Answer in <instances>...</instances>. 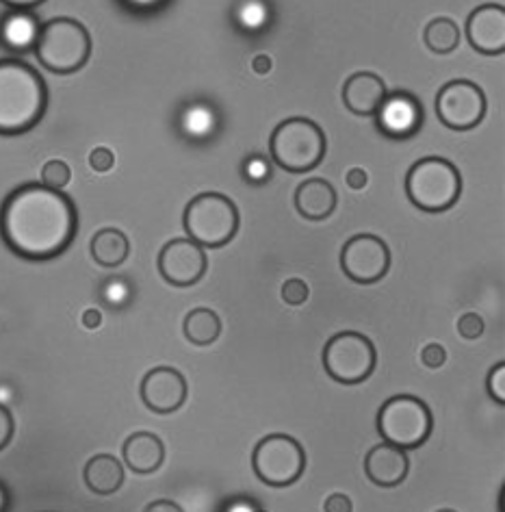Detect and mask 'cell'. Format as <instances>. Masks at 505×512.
I'll return each instance as SVG.
<instances>
[{
	"label": "cell",
	"mask_w": 505,
	"mask_h": 512,
	"mask_svg": "<svg viewBox=\"0 0 505 512\" xmlns=\"http://www.w3.org/2000/svg\"><path fill=\"white\" fill-rule=\"evenodd\" d=\"M79 228L74 202L44 183L11 191L0 209V237L22 259L48 261L63 254Z\"/></svg>",
	"instance_id": "1"
},
{
	"label": "cell",
	"mask_w": 505,
	"mask_h": 512,
	"mask_svg": "<svg viewBox=\"0 0 505 512\" xmlns=\"http://www.w3.org/2000/svg\"><path fill=\"white\" fill-rule=\"evenodd\" d=\"M48 89L29 63L0 59V135H22L44 118Z\"/></svg>",
	"instance_id": "2"
},
{
	"label": "cell",
	"mask_w": 505,
	"mask_h": 512,
	"mask_svg": "<svg viewBox=\"0 0 505 512\" xmlns=\"http://www.w3.org/2000/svg\"><path fill=\"white\" fill-rule=\"evenodd\" d=\"M35 55L42 66L55 74L79 72L92 55V37L79 20L55 18L40 29Z\"/></svg>",
	"instance_id": "3"
},
{
	"label": "cell",
	"mask_w": 505,
	"mask_h": 512,
	"mask_svg": "<svg viewBox=\"0 0 505 512\" xmlns=\"http://www.w3.org/2000/svg\"><path fill=\"white\" fill-rule=\"evenodd\" d=\"M406 194L414 207L427 213H443L458 202L462 178L456 165L440 157H425L410 168Z\"/></svg>",
	"instance_id": "4"
},
{
	"label": "cell",
	"mask_w": 505,
	"mask_h": 512,
	"mask_svg": "<svg viewBox=\"0 0 505 512\" xmlns=\"http://www.w3.org/2000/svg\"><path fill=\"white\" fill-rule=\"evenodd\" d=\"M271 157L282 170L304 174L315 170L326 155V135L317 122L289 118L276 126L269 142Z\"/></svg>",
	"instance_id": "5"
},
{
	"label": "cell",
	"mask_w": 505,
	"mask_h": 512,
	"mask_svg": "<svg viewBox=\"0 0 505 512\" xmlns=\"http://www.w3.org/2000/svg\"><path fill=\"white\" fill-rule=\"evenodd\" d=\"M183 222L189 239L202 248H222L237 235L239 211L230 198L209 191L189 202Z\"/></svg>",
	"instance_id": "6"
},
{
	"label": "cell",
	"mask_w": 505,
	"mask_h": 512,
	"mask_svg": "<svg viewBox=\"0 0 505 512\" xmlns=\"http://www.w3.org/2000/svg\"><path fill=\"white\" fill-rule=\"evenodd\" d=\"M434 419L430 408L414 395H395L380 408L378 432L386 443L401 450H414L430 439Z\"/></svg>",
	"instance_id": "7"
},
{
	"label": "cell",
	"mask_w": 505,
	"mask_h": 512,
	"mask_svg": "<svg viewBox=\"0 0 505 512\" xmlns=\"http://www.w3.org/2000/svg\"><path fill=\"white\" fill-rule=\"evenodd\" d=\"M375 361L378 354L371 339L352 330L332 337L323 350V367L332 380L341 384L365 382L373 374Z\"/></svg>",
	"instance_id": "8"
},
{
	"label": "cell",
	"mask_w": 505,
	"mask_h": 512,
	"mask_svg": "<svg viewBox=\"0 0 505 512\" xmlns=\"http://www.w3.org/2000/svg\"><path fill=\"white\" fill-rule=\"evenodd\" d=\"M252 467L261 482L269 486H291L302 478L306 454L289 434H269L256 445Z\"/></svg>",
	"instance_id": "9"
},
{
	"label": "cell",
	"mask_w": 505,
	"mask_h": 512,
	"mask_svg": "<svg viewBox=\"0 0 505 512\" xmlns=\"http://www.w3.org/2000/svg\"><path fill=\"white\" fill-rule=\"evenodd\" d=\"M484 89L471 81H451L436 96V115L451 131H469L486 115Z\"/></svg>",
	"instance_id": "10"
},
{
	"label": "cell",
	"mask_w": 505,
	"mask_h": 512,
	"mask_svg": "<svg viewBox=\"0 0 505 512\" xmlns=\"http://www.w3.org/2000/svg\"><path fill=\"white\" fill-rule=\"evenodd\" d=\"M341 267L354 283H378L391 267V250L380 237L358 235L349 239L341 252Z\"/></svg>",
	"instance_id": "11"
},
{
	"label": "cell",
	"mask_w": 505,
	"mask_h": 512,
	"mask_svg": "<svg viewBox=\"0 0 505 512\" xmlns=\"http://www.w3.org/2000/svg\"><path fill=\"white\" fill-rule=\"evenodd\" d=\"M159 272L174 287H191L206 272V254L193 239H172L159 254Z\"/></svg>",
	"instance_id": "12"
},
{
	"label": "cell",
	"mask_w": 505,
	"mask_h": 512,
	"mask_svg": "<svg viewBox=\"0 0 505 512\" xmlns=\"http://www.w3.org/2000/svg\"><path fill=\"white\" fill-rule=\"evenodd\" d=\"M141 400L157 415L176 413L187 400V380L174 367H154L141 380Z\"/></svg>",
	"instance_id": "13"
},
{
	"label": "cell",
	"mask_w": 505,
	"mask_h": 512,
	"mask_svg": "<svg viewBox=\"0 0 505 512\" xmlns=\"http://www.w3.org/2000/svg\"><path fill=\"white\" fill-rule=\"evenodd\" d=\"M375 115H378L380 131L395 139H408L412 135H417L423 124L421 102L406 92L386 94Z\"/></svg>",
	"instance_id": "14"
},
{
	"label": "cell",
	"mask_w": 505,
	"mask_h": 512,
	"mask_svg": "<svg viewBox=\"0 0 505 512\" xmlns=\"http://www.w3.org/2000/svg\"><path fill=\"white\" fill-rule=\"evenodd\" d=\"M469 44L482 55H501L505 50V9L501 5L477 7L466 22Z\"/></svg>",
	"instance_id": "15"
},
{
	"label": "cell",
	"mask_w": 505,
	"mask_h": 512,
	"mask_svg": "<svg viewBox=\"0 0 505 512\" xmlns=\"http://www.w3.org/2000/svg\"><path fill=\"white\" fill-rule=\"evenodd\" d=\"M365 471L373 484L384 486V489H393V486L406 480L410 471V460L406 450H401V447L380 443L371 447V452L367 454Z\"/></svg>",
	"instance_id": "16"
},
{
	"label": "cell",
	"mask_w": 505,
	"mask_h": 512,
	"mask_svg": "<svg viewBox=\"0 0 505 512\" xmlns=\"http://www.w3.org/2000/svg\"><path fill=\"white\" fill-rule=\"evenodd\" d=\"M388 94L386 83L373 72H356L349 76L343 87V102L345 107L360 118H369L380 109Z\"/></svg>",
	"instance_id": "17"
},
{
	"label": "cell",
	"mask_w": 505,
	"mask_h": 512,
	"mask_svg": "<svg viewBox=\"0 0 505 512\" xmlns=\"http://www.w3.org/2000/svg\"><path fill=\"white\" fill-rule=\"evenodd\" d=\"M336 189L323 178H310L295 191V207L302 217L310 222H321L330 217L336 209Z\"/></svg>",
	"instance_id": "18"
},
{
	"label": "cell",
	"mask_w": 505,
	"mask_h": 512,
	"mask_svg": "<svg viewBox=\"0 0 505 512\" xmlns=\"http://www.w3.org/2000/svg\"><path fill=\"white\" fill-rule=\"evenodd\" d=\"M124 463L135 473H154L165 460V445L152 432H135L124 443Z\"/></svg>",
	"instance_id": "19"
},
{
	"label": "cell",
	"mask_w": 505,
	"mask_h": 512,
	"mask_svg": "<svg viewBox=\"0 0 505 512\" xmlns=\"http://www.w3.org/2000/svg\"><path fill=\"white\" fill-rule=\"evenodd\" d=\"M40 29V22L27 9H16L0 20V44L11 53H27L35 48Z\"/></svg>",
	"instance_id": "20"
},
{
	"label": "cell",
	"mask_w": 505,
	"mask_h": 512,
	"mask_svg": "<svg viewBox=\"0 0 505 512\" xmlns=\"http://www.w3.org/2000/svg\"><path fill=\"white\" fill-rule=\"evenodd\" d=\"M85 484L98 495H111L124 484L122 463L111 454H98L85 465Z\"/></svg>",
	"instance_id": "21"
},
{
	"label": "cell",
	"mask_w": 505,
	"mask_h": 512,
	"mask_svg": "<svg viewBox=\"0 0 505 512\" xmlns=\"http://www.w3.org/2000/svg\"><path fill=\"white\" fill-rule=\"evenodd\" d=\"M131 243L118 228H102L92 239V256L102 267H118L128 259Z\"/></svg>",
	"instance_id": "22"
},
{
	"label": "cell",
	"mask_w": 505,
	"mask_h": 512,
	"mask_svg": "<svg viewBox=\"0 0 505 512\" xmlns=\"http://www.w3.org/2000/svg\"><path fill=\"white\" fill-rule=\"evenodd\" d=\"M180 133H183L191 142H200V139H209L217 131V111L209 102H191L178 118Z\"/></svg>",
	"instance_id": "23"
},
{
	"label": "cell",
	"mask_w": 505,
	"mask_h": 512,
	"mask_svg": "<svg viewBox=\"0 0 505 512\" xmlns=\"http://www.w3.org/2000/svg\"><path fill=\"white\" fill-rule=\"evenodd\" d=\"M183 332L193 345L204 348V345L215 343L219 335H222V322H219L217 313L211 309H193L185 317Z\"/></svg>",
	"instance_id": "24"
},
{
	"label": "cell",
	"mask_w": 505,
	"mask_h": 512,
	"mask_svg": "<svg viewBox=\"0 0 505 512\" xmlns=\"http://www.w3.org/2000/svg\"><path fill=\"white\" fill-rule=\"evenodd\" d=\"M425 46L436 55H449L460 46V29L451 18H434L423 33Z\"/></svg>",
	"instance_id": "25"
},
{
	"label": "cell",
	"mask_w": 505,
	"mask_h": 512,
	"mask_svg": "<svg viewBox=\"0 0 505 512\" xmlns=\"http://www.w3.org/2000/svg\"><path fill=\"white\" fill-rule=\"evenodd\" d=\"M269 5L265 3V0H243V3H239L235 7V20L241 29L250 31V33H256L267 27L269 22Z\"/></svg>",
	"instance_id": "26"
},
{
	"label": "cell",
	"mask_w": 505,
	"mask_h": 512,
	"mask_svg": "<svg viewBox=\"0 0 505 512\" xmlns=\"http://www.w3.org/2000/svg\"><path fill=\"white\" fill-rule=\"evenodd\" d=\"M100 298L109 306V309H115V311L126 309L133 300V285L122 276H113L105 280V285L100 287Z\"/></svg>",
	"instance_id": "27"
},
{
	"label": "cell",
	"mask_w": 505,
	"mask_h": 512,
	"mask_svg": "<svg viewBox=\"0 0 505 512\" xmlns=\"http://www.w3.org/2000/svg\"><path fill=\"white\" fill-rule=\"evenodd\" d=\"M70 181H72V170H70V165L66 161L53 159L42 168V183L46 187L63 189V187H68Z\"/></svg>",
	"instance_id": "28"
},
{
	"label": "cell",
	"mask_w": 505,
	"mask_h": 512,
	"mask_svg": "<svg viewBox=\"0 0 505 512\" xmlns=\"http://www.w3.org/2000/svg\"><path fill=\"white\" fill-rule=\"evenodd\" d=\"M243 178L252 185H263L271 178V163L263 155H252L243 161Z\"/></svg>",
	"instance_id": "29"
},
{
	"label": "cell",
	"mask_w": 505,
	"mask_h": 512,
	"mask_svg": "<svg viewBox=\"0 0 505 512\" xmlns=\"http://www.w3.org/2000/svg\"><path fill=\"white\" fill-rule=\"evenodd\" d=\"M308 296H310V291L302 278H289L287 283L282 285V300L291 306L304 304L308 300Z\"/></svg>",
	"instance_id": "30"
},
{
	"label": "cell",
	"mask_w": 505,
	"mask_h": 512,
	"mask_svg": "<svg viewBox=\"0 0 505 512\" xmlns=\"http://www.w3.org/2000/svg\"><path fill=\"white\" fill-rule=\"evenodd\" d=\"M488 393L492 400L505 404V363L495 365L488 374Z\"/></svg>",
	"instance_id": "31"
},
{
	"label": "cell",
	"mask_w": 505,
	"mask_h": 512,
	"mask_svg": "<svg viewBox=\"0 0 505 512\" xmlns=\"http://www.w3.org/2000/svg\"><path fill=\"white\" fill-rule=\"evenodd\" d=\"M458 332L464 339H477L484 332V319L477 313H464L458 319Z\"/></svg>",
	"instance_id": "32"
},
{
	"label": "cell",
	"mask_w": 505,
	"mask_h": 512,
	"mask_svg": "<svg viewBox=\"0 0 505 512\" xmlns=\"http://www.w3.org/2000/svg\"><path fill=\"white\" fill-rule=\"evenodd\" d=\"M421 361H423L425 367L438 369V367L445 365L447 352H445V348H443V345H440V343H430V345H425V348H423Z\"/></svg>",
	"instance_id": "33"
},
{
	"label": "cell",
	"mask_w": 505,
	"mask_h": 512,
	"mask_svg": "<svg viewBox=\"0 0 505 512\" xmlns=\"http://www.w3.org/2000/svg\"><path fill=\"white\" fill-rule=\"evenodd\" d=\"M89 165H92L94 172L105 174L115 165V155L109 148H96L92 150V155H89Z\"/></svg>",
	"instance_id": "34"
},
{
	"label": "cell",
	"mask_w": 505,
	"mask_h": 512,
	"mask_svg": "<svg viewBox=\"0 0 505 512\" xmlns=\"http://www.w3.org/2000/svg\"><path fill=\"white\" fill-rule=\"evenodd\" d=\"M14 417H11L9 408L0 404V450H5V447L9 445L11 437H14Z\"/></svg>",
	"instance_id": "35"
},
{
	"label": "cell",
	"mask_w": 505,
	"mask_h": 512,
	"mask_svg": "<svg viewBox=\"0 0 505 512\" xmlns=\"http://www.w3.org/2000/svg\"><path fill=\"white\" fill-rule=\"evenodd\" d=\"M345 181H347V187H349V189L360 191V189H365V187L369 185V174H367L365 170H362V168H352V170L347 172Z\"/></svg>",
	"instance_id": "36"
},
{
	"label": "cell",
	"mask_w": 505,
	"mask_h": 512,
	"mask_svg": "<svg viewBox=\"0 0 505 512\" xmlns=\"http://www.w3.org/2000/svg\"><path fill=\"white\" fill-rule=\"evenodd\" d=\"M352 508H354L352 499L343 493H336V495L328 497V502H326L328 512H352Z\"/></svg>",
	"instance_id": "37"
},
{
	"label": "cell",
	"mask_w": 505,
	"mask_h": 512,
	"mask_svg": "<svg viewBox=\"0 0 505 512\" xmlns=\"http://www.w3.org/2000/svg\"><path fill=\"white\" fill-rule=\"evenodd\" d=\"M226 512H261V506H258L254 499H245V497H239V499H232V502H228V506H224Z\"/></svg>",
	"instance_id": "38"
},
{
	"label": "cell",
	"mask_w": 505,
	"mask_h": 512,
	"mask_svg": "<svg viewBox=\"0 0 505 512\" xmlns=\"http://www.w3.org/2000/svg\"><path fill=\"white\" fill-rule=\"evenodd\" d=\"M271 66H274V63H271V57L265 55V53H258V55L252 57V70H254L256 74H261V76L269 74V72H271Z\"/></svg>",
	"instance_id": "39"
},
{
	"label": "cell",
	"mask_w": 505,
	"mask_h": 512,
	"mask_svg": "<svg viewBox=\"0 0 505 512\" xmlns=\"http://www.w3.org/2000/svg\"><path fill=\"white\" fill-rule=\"evenodd\" d=\"M83 326L87 330H98L102 326V313L98 309H87L83 313Z\"/></svg>",
	"instance_id": "40"
},
{
	"label": "cell",
	"mask_w": 505,
	"mask_h": 512,
	"mask_svg": "<svg viewBox=\"0 0 505 512\" xmlns=\"http://www.w3.org/2000/svg\"><path fill=\"white\" fill-rule=\"evenodd\" d=\"M0 3H5L9 7H14V9H33L37 5L46 3V0H0Z\"/></svg>",
	"instance_id": "41"
},
{
	"label": "cell",
	"mask_w": 505,
	"mask_h": 512,
	"mask_svg": "<svg viewBox=\"0 0 505 512\" xmlns=\"http://www.w3.org/2000/svg\"><path fill=\"white\" fill-rule=\"evenodd\" d=\"M146 510L148 512H180V506H176L172 502H154Z\"/></svg>",
	"instance_id": "42"
},
{
	"label": "cell",
	"mask_w": 505,
	"mask_h": 512,
	"mask_svg": "<svg viewBox=\"0 0 505 512\" xmlns=\"http://www.w3.org/2000/svg\"><path fill=\"white\" fill-rule=\"evenodd\" d=\"M7 506V493L3 489V484H0V510H3Z\"/></svg>",
	"instance_id": "43"
},
{
	"label": "cell",
	"mask_w": 505,
	"mask_h": 512,
	"mask_svg": "<svg viewBox=\"0 0 505 512\" xmlns=\"http://www.w3.org/2000/svg\"><path fill=\"white\" fill-rule=\"evenodd\" d=\"M135 3H154V0H135Z\"/></svg>",
	"instance_id": "44"
}]
</instances>
